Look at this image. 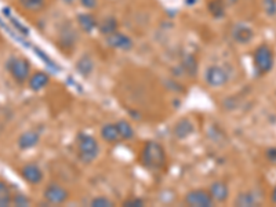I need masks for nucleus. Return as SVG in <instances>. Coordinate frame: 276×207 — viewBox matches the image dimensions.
Wrapping results in <instances>:
<instances>
[{
    "label": "nucleus",
    "instance_id": "nucleus-1",
    "mask_svg": "<svg viewBox=\"0 0 276 207\" xmlns=\"http://www.w3.org/2000/svg\"><path fill=\"white\" fill-rule=\"evenodd\" d=\"M141 162L151 170H159L163 167V164L166 163V152L162 145L156 141H149L145 144L141 155Z\"/></svg>",
    "mask_w": 276,
    "mask_h": 207
},
{
    "label": "nucleus",
    "instance_id": "nucleus-2",
    "mask_svg": "<svg viewBox=\"0 0 276 207\" xmlns=\"http://www.w3.org/2000/svg\"><path fill=\"white\" fill-rule=\"evenodd\" d=\"M77 151H79V158L85 163H91L100 155V145L93 135L80 133L77 135Z\"/></svg>",
    "mask_w": 276,
    "mask_h": 207
},
{
    "label": "nucleus",
    "instance_id": "nucleus-3",
    "mask_svg": "<svg viewBox=\"0 0 276 207\" xmlns=\"http://www.w3.org/2000/svg\"><path fill=\"white\" fill-rule=\"evenodd\" d=\"M253 64L258 75H267L272 71L275 64V54L268 44H261L253 54Z\"/></svg>",
    "mask_w": 276,
    "mask_h": 207
},
{
    "label": "nucleus",
    "instance_id": "nucleus-4",
    "mask_svg": "<svg viewBox=\"0 0 276 207\" xmlns=\"http://www.w3.org/2000/svg\"><path fill=\"white\" fill-rule=\"evenodd\" d=\"M7 69L11 76L14 77V80L19 83L26 82L31 76V65L24 58H10Z\"/></svg>",
    "mask_w": 276,
    "mask_h": 207
},
{
    "label": "nucleus",
    "instance_id": "nucleus-5",
    "mask_svg": "<svg viewBox=\"0 0 276 207\" xmlns=\"http://www.w3.org/2000/svg\"><path fill=\"white\" fill-rule=\"evenodd\" d=\"M205 79L210 87H223L228 83L229 75L225 68L219 65H211L206 71Z\"/></svg>",
    "mask_w": 276,
    "mask_h": 207
},
{
    "label": "nucleus",
    "instance_id": "nucleus-6",
    "mask_svg": "<svg viewBox=\"0 0 276 207\" xmlns=\"http://www.w3.org/2000/svg\"><path fill=\"white\" fill-rule=\"evenodd\" d=\"M44 199L51 204H62L69 199V191L60 184L52 183L44 189Z\"/></svg>",
    "mask_w": 276,
    "mask_h": 207
},
{
    "label": "nucleus",
    "instance_id": "nucleus-7",
    "mask_svg": "<svg viewBox=\"0 0 276 207\" xmlns=\"http://www.w3.org/2000/svg\"><path fill=\"white\" fill-rule=\"evenodd\" d=\"M185 203L188 206L194 207H211L213 206V198L209 191L206 189H194L186 193Z\"/></svg>",
    "mask_w": 276,
    "mask_h": 207
},
{
    "label": "nucleus",
    "instance_id": "nucleus-8",
    "mask_svg": "<svg viewBox=\"0 0 276 207\" xmlns=\"http://www.w3.org/2000/svg\"><path fill=\"white\" fill-rule=\"evenodd\" d=\"M106 43L109 44L111 47L115 50H124V51H129L133 48V40L130 36L120 32H114L109 36H106Z\"/></svg>",
    "mask_w": 276,
    "mask_h": 207
},
{
    "label": "nucleus",
    "instance_id": "nucleus-9",
    "mask_svg": "<svg viewBox=\"0 0 276 207\" xmlns=\"http://www.w3.org/2000/svg\"><path fill=\"white\" fill-rule=\"evenodd\" d=\"M19 173L22 175V179H24L26 183L31 184V185H38V184L42 183V180H43L42 169L39 167L38 164L35 163L25 164Z\"/></svg>",
    "mask_w": 276,
    "mask_h": 207
},
{
    "label": "nucleus",
    "instance_id": "nucleus-10",
    "mask_svg": "<svg viewBox=\"0 0 276 207\" xmlns=\"http://www.w3.org/2000/svg\"><path fill=\"white\" fill-rule=\"evenodd\" d=\"M232 38L236 43L247 44L250 43L254 38V31L252 26L246 24H238L235 25L232 29Z\"/></svg>",
    "mask_w": 276,
    "mask_h": 207
},
{
    "label": "nucleus",
    "instance_id": "nucleus-11",
    "mask_svg": "<svg viewBox=\"0 0 276 207\" xmlns=\"http://www.w3.org/2000/svg\"><path fill=\"white\" fill-rule=\"evenodd\" d=\"M209 192L214 202L223 203L229 198L228 185H227L225 183H223V181H215V183L211 184Z\"/></svg>",
    "mask_w": 276,
    "mask_h": 207
},
{
    "label": "nucleus",
    "instance_id": "nucleus-12",
    "mask_svg": "<svg viewBox=\"0 0 276 207\" xmlns=\"http://www.w3.org/2000/svg\"><path fill=\"white\" fill-rule=\"evenodd\" d=\"M194 131H195V126L189 119H181L173 127V133L178 140H184L186 137H189L190 134H194Z\"/></svg>",
    "mask_w": 276,
    "mask_h": 207
},
{
    "label": "nucleus",
    "instance_id": "nucleus-13",
    "mask_svg": "<svg viewBox=\"0 0 276 207\" xmlns=\"http://www.w3.org/2000/svg\"><path fill=\"white\" fill-rule=\"evenodd\" d=\"M39 141H40L39 133L34 130L25 131V133H22L18 137L19 150H31V148H34V146L39 144Z\"/></svg>",
    "mask_w": 276,
    "mask_h": 207
},
{
    "label": "nucleus",
    "instance_id": "nucleus-14",
    "mask_svg": "<svg viewBox=\"0 0 276 207\" xmlns=\"http://www.w3.org/2000/svg\"><path fill=\"white\" fill-rule=\"evenodd\" d=\"M48 82H50V77H48L47 73L36 72L29 76L28 86L34 92H40V90H43L44 87L47 86Z\"/></svg>",
    "mask_w": 276,
    "mask_h": 207
},
{
    "label": "nucleus",
    "instance_id": "nucleus-15",
    "mask_svg": "<svg viewBox=\"0 0 276 207\" xmlns=\"http://www.w3.org/2000/svg\"><path fill=\"white\" fill-rule=\"evenodd\" d=\"M101 137H102V140L109 142V144H115V142H118V141L120 140L118 127H116V125H114V123L102 126V129H101Z\"/></svg>",
    "mask_w": 276,
    "mask_h": 207
},
{
    "label": "nucleus",
    "instance_id": "nucleus-16",
    "mask_svg": "<svg viewBox=\"0 0 276 207\" xmlns=\"http://www.w3.org/2000/svg\"><path fill=\"white\" fill-rule=\"evenodd\" d=\"M77 22H79V26L87 34L93 32L98 26L97 18L91 14H79L77 15Z\"/></svg>",
    "mask_w": 276,
    "mask_h": 207
},
{
    "label": "nucleus",
    "instance_id": "nucleus-17",
    "mask_svg": "<svg viewBox=\"0 0 276 207\" xmlns=\"http://www.w3.org/2000/svg\"><path fill=\"white\" fill-rule=\"evenodd\" d=\"M98 29H100V32L102 35L109 36V35L118 31V21L114 17H108V18H105L102 22L98 24Z\"/></svg>",
    "mask_w": 276,
    "mask_h": 207
},
{
    "label": "nucleus",
    "instance_id": "nucleus-18",
    "mask_svg": "<svg viewBox=\"0 0 276 207\" xmlns=\"http://www.w3.org/2000/svg\"><path fill=\"white\" fill-rule=\"evenodd\" d=\"M119 131V135L122 140H131L134 137V129L133 126L130 125L129 122L126 121H119L115 123Z\"/></svg>",
    "mask_w": 276,
    "mask_h": 207
},
{
    "label": "nucleus",
    "instance_id": "nucleus-19",
    "mask_svg": "<svg viewBox=\"0 0 276 207\" xmlns=\"http://www.w3.org/2000/svg\"><path fill=\"white\" fill-rule=\"evenodd\" d=\"M18 2L21 7L29 13H38L46 5V0H18Z\"/></svg>",
    "mask_w": 276,
    "mask_h": 207
},
{
    "label": "nucleus",
    "instance_id": "nucleus-20",
    "mask_svg": "<svg viewBox=\"0 0 276 207\" xmlns=\"http://www.w3.org/2000/svg\"><path fill=\"white\" fill-rule=\"evenodd\" d=\"M13 203V193L5 181H0V207L10 206Z\"/></svg>",
    "mask_w": 276,
    "mask_h": 207
},
{
    "label": "nucleus",
    "instance_id": "nucleus-21",
    "mask_svg": "<svg viewBox=\"0 0 276 207\" xmlns=\"http://www.w3.org/2000/svg\"><path fill=\"white\" fill-rule=\"evenodd\" d=\"M235 204L240 207H253L257 204V199L252 192H243L236 198Z\"/></svg>",
    "mask_w": 276,
    "mask_h": 207
},
{
    "label": "nucleus",
    "instance_id": "nucleus-22",
    "mask_svg": "<svg viewBox=\"0 0 276 207\" xmlns=\"http://www.w3.org/2000/svg\"><path fill=\"white\" fill-rule=\"evenodd\" d=\"M209 11L213 14V17H215V18L223 17L225 13L224 3H223L221 0H211L209 3Z\"/></svg>",
    "mask_w": 276,
    "mask_h": 207
},
{
    "label": "nucleus",
    "instance_id": "nucleus-23",
    "mask_svg": "<svg viewBox=\"0 0 276 207\" xmlns=\"http://www.w3.org/2000/svg\"><path fill=\"white\" fill-rule=\"evenodd\" d=\"M93 61H91L89 57H83L77 63V71L80 72V75H85V76H87V75H90L91 71H93Z\"/></svg>",
    "mask_w": 276,
    "mask_h": 207
},
{
    "label": "nucleus",
    "instance_id": "nucleus-24",
    "mask_svg": "<svg viewBox=\"0 0 276 207\" xmlns=\"http://www.w3.org/2000/svg\"><path fill=\"white\" fill-rule=\"evenodd\" d=\"M90 206L93 207H112L114 206V202L108 198H104V196H98V198H94L90 202Z\"/></svg>",
    "mask_w": 276,
    "mask_h": 207
},
{
    "label": "nucleus",
    "instance_id": "nucleus-25",
    "mask_svg": "<svg viewBox=\"0 0 276 207\" xmlns=\"http://www.w3.org/2000/svg\"><path fill=\"white\" fill-rule=\"evenodd\" d=\"M264 10L269 17L276 15V0H264Z\"/></svg>",
    "mask_w": 276,
    "mask_h": 207
},
{
    "label": "nucleus",
    "instance_id": "nucleus-26",
    "mask_svg": "<svg viewBox=\"0 0 276 207\" xmlns=\"http://www.w3.org/2000/svg\"><path fill=\"white\" fill-rule=\"evenodd\" d=\"M13 203H14V204H17V206H28L29 199L26 198V196H24V195L18 193V195L13 196Z\"/></svg>",
    "mask_w": 276,
    "mask_h": 207
},
{
    "label": "nucleus",
    "instance_id": "nucleus-27",
    "mask_svg": "<svg viewBox=\"0 0 276 207\" xmlns=\"http://www.w3.org/2000/svg\"><path fill=\"white\" fill-rule=\"evenodd\" d=\"M123 204L127 207H140V206H144V200L143 199L134 198V199H129V200H126Z\"/></svg>",
    "mask_w": 276,
    "mask_h": 207
},
{
    "label": "nucleus",
    "instance_id": "nucleus-28",
    "mask_svg": "<svg viewBox=\"0 0 276 207\" xmlns=\"http://www.w3.org/2000/svg\"><path fill=\"white\" fill-rule=\"evenodd\" d=\"M267 159L271 163H276V148H269L267 151Z\"/></svg>",
    "mask_w": 276,
    "mask_h": 207
},
{
    "label": "nucleus",
    "instance_id": "nucleus-29",
    "mask_svg": "<svg viewBox=\"0 0 276 207\" xmlns=\"http://www.w3.org/2000/svg\"><path fill=\"white\" fill-rule=\"evenodd\" d=\"M80 3L86 9H95L97 7V0H80Z\"/></svg>",
    "mask_w": 276,
    "mask_h": 207
},
{
    "label": "nucleus",
    "instance_id": "nucleus-30",
    "mask_svg": "<svg viewBox=\"0 0 276 207\" xmlns=\"http://www.w3.org/2000/svg\"><path fill=\"white\" fill-rule=\"evenodd\" d=\"M271 200L276 204V187L273 189H272V192H271Z\"/></svg>",
    "mask_w": 276,
    "mask_h": 207
},
{
    "label": "nucleus",
    "instance_id": "nucleus-31",
    "mask_svg": "<svg viewBox=\"0 0 276 207\" xmlns=\"http://www.w3.org/2000/svg\"><path fill=\"white\" fill-rule=\"evenodd\" d=\"M228 2H229V3H232V5H233V3H236L238 0H228Z\"/></svg>",
    "mask_w": 276,
    "mask_h": 207
},
{
    "label": "nucleus",
    "instance_id": "nucleus-32",
    "mask_svg": "<svg viewBox=\"0 0 276 207\" xmlns=\"http://www.w3.org/2000/svg\"><path fill=\"white\" fill-rule=\"evenodd\" d=\"M68 3H73V2H75V0H67Z\"/></svg>",
    "mask_w": 276,
    "mask_h": 207
}]
</instances>
